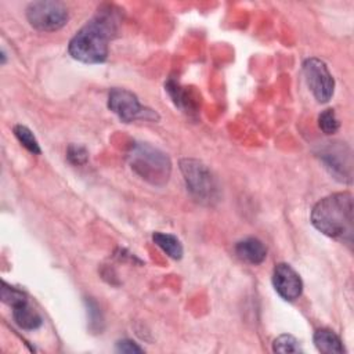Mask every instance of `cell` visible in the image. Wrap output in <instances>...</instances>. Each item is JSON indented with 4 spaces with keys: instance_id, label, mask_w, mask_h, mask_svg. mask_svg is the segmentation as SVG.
I'll return each instance as SVG.
<instances>
[{
    "instance_id": "6da1fadb",
    "label": "cell",
    "mask_w": 354,
    "mask_h": 354,
    "mask_svg": "<svg viewBox=\"0 0 354 354\" xmlns=\"http://www.w3.org/2000/svg\"><path fill=\"white\" fill-rule=\"evenodd\" d=\"M116 15L108 10L98 12L71 39L68 51L72 58L84 64H101L108 58L109 41L116 33Z\"/></svg>"
},
{
    "instance_id": "7a4b0ae2",
    "label": "cell",
    "mask_w": 354,
    "mask_h": 354,
    "mask_svg": "<svg viewBox=\"0 0 354 354\" xmlns=\"http://www.w3.org/2000/svg\"><path fill=\"white\" fill-rule=\"evenodd\" d=\"M311 224L324 235L351 245L354 232L353 195L335 192L319 199L311 210Z\"/></svg>"
},
{
    "instance_id": "3957f363",
    "label": "cell",
    "mask_w": 354,
    "mask_h": 354,
    "mask_svg": "<svg viewBox=\"0 0 354 354\" xmlns=\"http://www.w3.org/2000/svg\"><path fill=\"white\" fill-rule=\"evenodd\" d=\"M127 160L131 170L152 185L162 187L170 178L171 162L169 156L148 142H133L127 152Z\"/></svg>"
},
{
    "instance_id": "277c9868",
    "label": "cell",
    "mask_w": 354,
    "mask_h": 354,
    "mask_svg": "<svg viewBox=\"0 0 354 354\" xmlns=\"http://www.w3.org/2000/svg\"><path fill=\"white\" fill-rule=\"evenodd\" d=\"M180 170L187 189L198 202L203 205H213L218 201L220 191L217 180L203 162L192 158H184L180 160Z\"/></svg>"
},
{
    "instance_id": "5b68a950",
    "label": "cell",
    "mask_w": 354,
    "mask_h": 354,
    "mask_svg": "<svg viewBox=\"0 0 354 354\" xmlns=\"http://www.w3.org/2000/svg\"><path fill=\"white\" fill-rule=\"evenodd\" d=\"M324 167L328 173L340 183H351L353 178V155L346 142L328 141L324 142L318 152Z\"/></svg>"
},
{
    "instance_id": "8992f818",
    "label": "cell",
    "mask_w": 354,
    "mask_h": 354,
    "mask_svg": "<svg viewBox=\"0 0 354 354\" xmlns=\"http://www.w3.org/2000/svg\"><path fill=\"white\" fill-rule=\"evenodd\" d=\"M68 8L61 1H33L26 8L29 24L40 32H54L61 29L68 21Z\"/></svg>"
},
{
    "instance_id": "52a82bcc",
    "label": "cell",
    "mask_w": 354,
    "mask_h": 354,
    "mask_svg": "<svg viewBox=\"0 0 354 354\" xmlns=\"http://www.w3.org/2000/svg\"><path fill=\"white\" fill-rule=\"evenodd\" d=\"M108 108L124 123L137 119L155 120L159 119L156 112L140 104L137 95L126 88H112L108 94Z\"/></svg>"
},
{
    "instance_id": "ba28073f",
    "label": "cell",
    "mask_w": 354,
    "mask_h": 354,
    "mask_svg": "<svg viewBox=\"0 0 354 354\" xmlns=\"http://www.w3.org/2000/svg\"><path fill=\"white\" fill-rule=\"evenodd\" d=\"M303 73L308 88L318 102H328L335 91V79L326 64L315 57L303 62Z\"/></svg>"
},
{
    "instance_id": "9c48e42d",
    "label": "cell",
    "mask_w": 354,
    "mask_h": 354,
    "mask_svg": "<svg viewBox=\"0 0 354 354\" xmlns=\"http://www.w3.org/2000/svg\"><path fill=\"white\" fill-rule=\"evenodd\" d=\"M272 285L277 293L286 301H293L303 292V281L288 263H278L272 271Z\"/></svg>"
},
{
    "instance_id": "30bf717a",
    "label": "cell",
    "mask_w": 354,
    "mask_h": 354,
    "mask_svg": "<svg viewBox=\"0 0 354 354\" xmlns=\"http://www.w3.org/2000/svg\"><path fill=\"white\" fill-rule=\"evenodd\" d=\"M235 253L241 260L253 266L261 264L267 257V249L264 243L260 239L253 236H249L236 242Z\"/></svg>"
},
{
    "instance_id": "8fae6325",
    "label": "cell",
    "mask_w": 354,
    "mask_h": 354,
    "mask_svg": "<svg viewBox=\"0 0 354 354\" xmlns=\"http://www.w3.org/2000/svg\"><path fill=\"white\" fill-rule=\"evenodd\" d=\"M12 318L24 330H36L43 324L40 314L29 304L28 300L12 307Z\"/></svg>"
},
{
    "instance_id": "7c38bea8",
    "label": "cell",
    "mask_w": 354,
    "mask_h": 354,
    "mask_svg": "<svg viewBox=\"0 0 354 354\" xmlns=\"http://www.w3.org/2000/svg\"><path fill=\"white\" fill-rule=\"evenodd\" d=\"M313 342L317 350L321 353H325V354L344 353V347L340 337L332 329H328V328L317 329L313 336Z\"/></svg>"
},
{
    "instance_id": "4fadbf2b",
    "label": "cell",
    "mask_w": 354,
    "mask_h": 354,
    "mask_svg": "<svg viewBox=\"0 0 354 354\" xmlns=\"http://www.w3.org/2000/svg\"><path fill=\"white\" fill-rule=\"evenodd\" d=\"M152 241L171 259L180 260L183 257V245L177 236L165 232H153Z\"/></svg>"
},
{
    "instance_id": "5bb4252c",
    "label": "cell",
    "mask_w": 354,
    "mask_h": 354,
    "mask_svg": "<svg viewBox=\"0 0 354 354\" xmlns=\"http://www.w3.org/2000/svg\"><path fill=\"white\" fill-rule=\"evenodd\" d=\"M12 130H14V134H15L17 140L21 142L22 147H25L29 152H32V153H35V155H40V153H41L39 141L36 140V137L33 136V133H32L26 126L17 124V126H14Z\"/></svg>"
},
{
    "instance_id": "9a60e30c",
    "label": "cell",
    "mask_w": 354,
    "mask_h": 354,
    "mask_svg": "<svg viewBox=\"0 0 354 354\" xmlns=\"http://www.w3.org/2000/svg\"><path fill=\"white\" fill-rule=\"evenodd\" d=\"M272 351L275 353H303L300 342L292 335H281L272 342Z\"/></svg>"
},
{
    "instance_id": "2e32d148",
    "label": "cell",
    "mask_w": 354,
    "mask_h": 354,
    "mask_svg": "<svg viewBox=\"0 0 354 354\" xmlns=\"http://www.w3.org/2000/svg\"><path fill=\"white\" fill-rule=\"evenodd\" d=\"M28 297L25 295V292L8 285L6 281H3L1 283V301L8 304L10 307H14L17 304H21L24 301H26Z\"/></svg>"
},
{
    "instance_id": "e0dca14e",
    "label": "cell",
    "mask_w": 354,
    "mask_h": 354,
    "mask_svg": "<svg viewBox=\"0 0 354 354\" xmlns=\"http://www.w3.org/2000/svg\"><path fill=\"white\" fill-rule=\"evenodd\" d=\"M318 126L325 134H333L339 130L340 123L333 109H325L318 116Z\"/></svg>"
},
{
    "instance_id": "ac0fdd59",
    "label": "cell",
    "mask_w": 354,
    "mask_h": 354,
    "mask_svg": "<svg viewBox=\"0 0 354 354\" xmlns=\"http://www.w3.org/2000/svg\"><path fill=\"white\" fill-rule=\"evenodd\" d=\"M66 158L72 165H84L88 160V152L84 147L72 144L68 147Z\"/></svg>"
},
{
    "instance_id": "d6986e66",
    "label": "cell",
    "mask_w": 354,
    "mask_h": 354,
    "mask_svg": "<svg viewBox=\"0 0 354 354\" xmlns=\"http://www.w3.org/2000/svg\"><path fill=\"white\" fill-rule=\"evenodd\" d=\"M116 351L133 354V353H144V348L130 339H122L116 343Z\"/></svg>"
}]
</instances>
